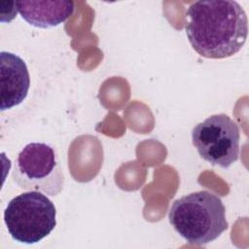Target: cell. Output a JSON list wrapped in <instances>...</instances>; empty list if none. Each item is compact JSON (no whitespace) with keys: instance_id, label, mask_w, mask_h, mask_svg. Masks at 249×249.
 Wrapping results in <instances>:
<instances>
[{"instance_id":"1","label":"cell","mask_w":249,"mask_h":249,"mask_svg":"<svg viewBox=\"0 0 249 249\" xmlns=\"http://www.w3.org/2000/svg\"><path fill=\"white\" fill-rule=\"evenodd\" d=\"M186 18L189 42L203 57L221 59L232 56L246 42L247 16L236 1H196L188 8Z\"/></svg>"},{"instance_id":"4","label":"cell","mask_w":249,"mask_h":249,"mask_svg":"<svg viewBox=\"0 0 249 249\" xmlns=\"http://www.w3.org/2000/svg\"><path fill=\"white\" fill-rule=\"evenodd\" d=\"M15 183L22 190L57 196L64 187V174L55 150L43 142H31L18 153L13 171Z\"/></svg>"},{"instance_id":"7","label":"cell","mask_w":249,"mask_h":249,"mask_svg":"<svg viewBox=\"0 0 249 249\" xmlns=\"http://www.w3.org/2000/svg\"><path fill=\"white\" fill-rule=\"evenodd\" d=\"M20 17L30 25L50 28L64 22L75 10L73 1H16Z\"/></svg>"},{"instance_id":"6","label":"cell","mask_w":249,"mask_h":249,"mask_svg":"<svg viewBox=\"0 0 249 249\" xmlns=\"http://www.w3.org/2000/svg\"><path fill=\"white\" fill-rule=\"evenodd\" d=\"M0 77V108L4 111L25 99L30 87V76L22 58L10 52H1Z\"/></svg>"},{"instance_id":"5","label":"cell","mask_w":249,"mask_h":249,"mask_svg":"<svg viewBox=\"0 0 249 249\" xmlns=\"http://www.w3.org/2000/svg\"><path fill=\"white\" fill-rule=\"evenodd\" d=\"M240 131L226 114H216L197 124L192 131L193 145L199 156L213 165L230 167L238 159Z\"/></svg>"},{"instance_id":"2","label":"cell","mask_w":249,"mask_h":249,"mask_svg":"<svg viewBox=\"0 0 249 249\" xmlns=\"http://www.w3.org/2000/svg\"><path fill=\"white\" fill-rule=\"evenodd\" d=\"M173 229L189 243L205 245L229 227L221 198L208 191L191 193L176 199L168 212Z\"/></svg>"},{"instance_id":"3","label":"cell","mask_w":249,"mask_h":249,"mask_svg":"<svg viewBox=\"0 0 249 249\" xmlns=\"http://www.w3.org/2000/svg\"><path fill=\"white\" fill-rule=\"evenodd\" d=\"M56 209L43 193L28 191L12 198L4 211L11 236L18 242L34 244L48 236L56 225Z\"/></svg>"}]
</instances>
